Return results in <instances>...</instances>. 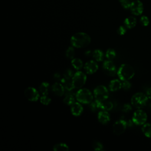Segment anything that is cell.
I'll return each instance as SVG.
<instances>
[{
	"label": "cell",
	"mask_w": 151,
	"mask_h": 151,
	"mask_svg": "<svg viewBox=\"0 0 151 151\" xmlns=\"http://www.w3.org/2000/svg\"><path fill=\"white\" fill-rule=\"evenodd\" d=\"M70 41L73 47L80 48L87 46L91 42V38L87 33L80 32L74 34Z\"/></svg>",
	"instance_id": "1"
},
{
	"label": "cell",
	"mask_w": 151,
	"mask_h": 151,
	"mask_svg": "<svg viewBox=\"0 0 151 151\" xmlns=\"http://www.w3.org/2000/svg\"><path fill=\"white\" fill-rule=\"evenodd\" d=\"M135 74L134 68L128 64H123L117 71V75L122 81L129 80L132 78Z\"/></svg>",
	"instance_id": "2"
},
{
	"label": "cell",
	"mask_w": 151,
	"mask_h": 151,
	"mask_svg": "<svg viewBox=\"0 0 151 151\" xmlns=\"http://www.w3.org/2000/svg\"><path fill=\"white\" fill-rule=\"evenodd\" d=\"M77 100L82 104H90L93 99L91 92L87 88H80L76 94Z\"/></svg>",
	"instance_id": "3"
},
{
	"label": "cell",
	"mask_w": 151,
	"mask_h": 151,
	"mask_svg": "<svg viewBox=\"0 0 151 151\" xmlns=\"http://www.w3.org/2000/svg\"><path fill=\"white\" fill-rule=\"evenodd\" d=\"M148 99L146 94L141 92H138L133 94L132 97L131 104L137 109H141L146 106Z\"/></svg>",
	"instance_id": "4"
},
{
	"label": "cell",
	"mask_w": 151,
	"mask_h": 151,
	"mask_svg": "<svg viewBox=\"0 0 151 151\" xmlns=\"http://www.w3.org/2000/svg\"><path fill=\"white\" fill-rule=\"evenodd\" d=\"M147 116L145 111L140 109L136 110L132 116V122L136 125H143L147 121Z\"/></svg>",
	"instance_id": "5"
},
{
	"label": "cell",
	"mask_w": 151,
	"mask_h": 151,
	"mask_svg": "<svg viewBox=\"0 0 151 151\" xmlns=\"http://www.w3.org/2000/svg\"><path fill=\"white\" fill-rule=\"evenodd\" d=\"M87 80L86 75L82 71H78L74 74L73 83L74 88H81L86 83Z\"/></svg>",
	"instance_id": "6"
},
{
	"label": "cell",
	"mask_w": 151,
	"mask_h": 151,
	"mask_svg": "<svg viewBox=\"0 0 151 151\" xmlns=\"http://www.w3.org/2000/svg\"><path fill=\"white\" fill-rule=\"evenodd\" d=\"M94 96L96 100L99 101L107 100L109 97V91L105 86L103 85H100L97 86L94 88Z\"/></svg>",
	"instance_id": "7"
},
{
	"label": "cell",
	"mask_w": 151,
	"mask_h": 151,
	"mask_svg": "<svg viewBox=\"0 0 151 151\" xmlns=\"http://www.w3.org/2000/svg\"><path fill=\"white\" fill-rule=\"evenodd\" d=\"M127 123L123 119L116 121L113 125V132L116 135H120L124 132L126 129Z\"/></svg>",
	"instance_id": "8"
},
{
	"label": "cell",
	"mask_w": 151,
	"mask_h": 151,
	"mask_svg": "<svg viewBox=\"0 0 151 151\" xmlns=\"http://www.w3.org/2000/svg\"><path fill=\"white\" fill-rule=\"evenodd\" d=\"M103 68L104 73L109 76H114L116 73V67L111 60H106L103 64Z\"/></svg>",
	"instance_id": "9"
},
{
	"label": "cell",
	"mask_w": 151,
	"mask_h": 151,
	"mask_svg": "<svg viewBox=\"0 0 151 151\" xmlns=\"http://www.w3.org/2000/svg\"><path fill=\"white\" fill-rule=\"evenodd\" d=\"M24 96L31 101H36L39 99L40 94L38 91L34 87H29L24 90Z\"/></svg>",
	"instance_id": "10"
},
{
	"label": "cell",
	"mask_w": 151,
	"mask_h": 151,
	"mask_svg": "<svg viewBox=\"0 0 151 151\" xmlns=\"http://www.w3.org/2000/svg\"><path fill=\"white\" fill-rule=\"evenodd\" d=\"M130 10L132 14L134 15H140L143 11V5L140 0H134L132 2Z\"/></svg>",
	"instance_id": "11"
},
{
	"label": "cell",
	"mask_w": 151,
	"mask_h": 151,
	"mask_svg": "<svg viewBox=\"0 0 151 151\" xmlns=\"http://www.w3.org/2000/svg\"><path fill=\"white\" fill-rule=\"evenodd\" d=\"M84 69L86 72L88 74H91L96 73L98 68L99 65L94 60H90L87 61L84 65Z\"/></svg>",
	"instance_id": "12"
},
{
	"label": "cell",
	"mask_w": 151,
	"mask_h": 151,
	"mask_svg": "<svg viewBox=\"0 0 151 151\" xmlns=\"http://www.w3.org/2000/svg\"><path fill=\"white\" fill-rule=\"evenodd\" d=\"M61 82L64 87L65 89L68 91H70L74 88L73 83V77H67L63 76V77L61 80Z\"/></svg>",
	"instance_id": "13"
},
{
	"label": "cell",
	"mask_w": 151,
	"mask_h": 151,
	"mask_svg": "<svg viewBox=\"0 0 151 151\" xmlns=\"http://www.w3.org/2000/svg\"><path fill=\"white\" fill-rule=\"evenodd\" d=\"M83 111V107L80 102H74L71 106V112L73 116H78Z\"/></svg>",
	"instance_id": "14"
},
{
	"label": "cell",
	"mask_w": 151,
	"mask_h": 151,
	"mask_svg": "<svg viewBox=\"0 0 151 151\" xmlns=\"http://www.w3.org/2000/svg\"><path fill=\"white\" fill-rule=\"evenodd\" d=\"M97 118L100 123L103 124H107L110 120V114L108 113L107 111L101 110L99 111L97 115Z\"/></svg>",
	"instance_id": "15"
},
{
	"label": "cell",
	"mask_w": 151,
	"mask_h": 151,
	"mask_svg": "<svg viewBox=\"0 0 151 151\" xmlns=\"http://www.w3.org/2000/svg\"><path fill=\"white\" fill-rule=\"evenodd\" d=\"M52 92L58 96H62L64 94L65 88L61 83H55L52 86Z\"/></svg>",
	"instance_id": "16"
},
{
	"label": "cell",
	"mask_w": 151,
	"mask_h": 151,
	"mask_svg": "<svg viewBox=\"0 0 151 151\" xmlns=\"http://www.w3.org/2000/svg\"><path fill=\"white\" fill-rule=\"evenodd\" d=\"M98 103L99 108L103 110L109 111L111 110L113 107V104L110 101H108L107 100H104L103 101L98 100Z\"/></svg>",
	"instance_id": "17"
},
{
	"label": "cell",
	"mask_w": 151,
	"mask_h": 151,
	"mask_svg": "<svg viewBox=\"0 0 151 151\" xmlns=\"http://www.w3.org/2000/svg\"><path fill=\"white\" fill-rule=\"evenodd\" d=\"M137 24L136 18L134 17L130 16L127 17L124 21V26L129 29H132L134 28Z\"/></svg>",
	"instance_id": "18"
},
{
	"label": "cell",
	"mask_w": 151,
	"mask_h": 151,
	"mask_svg": "<svg viewBox=\"0 0 151 151\" xmlns=\"http://www.w3.org/2000/svg\"><path fill=\"white\" fill-rule=\"evenodd\" d=\"M122 88V83L118 79L112 80L109 83V89L111 91H116Z\"/></svg>",
	"instance_id": "19"
},
{
	"label": "cell",
	"mask_w": 151,
	"mask_h": 151,
	"mask_svg": "<svg viewBox=\"0 0 151 151\" xmlns=\"http://www.w3.org/2000/svg\"><path fill=\"white\" fill-rule=\"evenodd\" d=\"M72 66L77 70H80L82 68L83 66V61L81 59L78 58H74L71 61Z\"/></svg>",
	"instance_id": "20"
},
{
	"label": "cell",
	"mask_w": 151,
	"mask_h": 151,
	"mask_svg": "<svg viewBox=\"0 0 151 151\" xmlns=\"http://www.w3.org/2000/svg\"><path fill=\"white\" fill-rule=\"evenodd\" d=\"M92 56L96 61H101L104 58V54L103 51L99 49H96L93 52Z\"/></svg>",
	"instance_id": "21"
},
{
	"label": "cell",
	"mask_w": 151,
	"mask_h": 151,
	"mask_svg": "<svg viewBox=\"0 0 151 151\" xmlns=\"http://www.w3.org/2000/svg\"><path fill=\"white\" fill-rule=\"evenodd\" d=\"M142 131L145 136L147 137L151 138V124L150 123H145L142 127Z\"/></svg>",
	"instance_id": "22"
},
{
	"label": "cell",
	"mask_w": 151,
	"mask_h": 151,
	"mask_svg": "<svg viewBox=\"0 0 151 151\" xmlns=\"http://www.w3.org/2000/svg\"><path fill=\"white\" fill-rule=\"evenodd\" d=\"M53 150L54 151H68L69 150V147L65 143H59L55 144L53 146Z\"/></svg>",
	"instance_id": "23"
},
{
	"label": "cell",
	"mask_w": 151,
	"mask_h": 151,
	"mask_svg": "<svg viewBox=\"0 0 151 151\" xmlns=\"http://www.w3.org/2000/svg\"><path fill=\"white\" fill-rule=\"evenodd\" d=\"M50 84L47 82H42L40 86V91L42 95H47L48 94Z\"/></svg>",
	"instance_id": "24"
},
{
	"label": "cell",
	"mask_w": 151,
	"mask_h": 151,
	"mask_svg": "<svg viewBox=\"0 0 151 151\" xmlns=\"http://www.w3.org/2000/svg\"><path fill=\"white\" fill-rule=\"evenodd\" d=\"M63 102L68 106H71L75 102V98L73 94H68L63 99Z\"/></svg>",
	"instance_id": "25"
},
{
	"label": "cell",
	"mask_w": 151,
	"mask_h": 151,
	"mask_svg": "<svg viewBox=\"0 0 151 151\" xmlns=\"http://www.w3.org/2000/svg\"><path fill=\"white\" fill-rule=\"evenodd\" d=\"M116 56V52L112 48H109L106 52V57L108 60H112Z\"/></svg>",
	"instance_id": "26"
},
{
	"label": "cell",
	"mask_w": 151,
	"mask_h": 151,
	"mask_svg": "<svg viewBox=\"0 0 151 151\" xmlns=\"http://www.w3.org/2000/svg\"><path fill=\"white\" fill-rule=\"evenodd\" d=\"M75 55V51L73 47H69L65 52V55L66 57L69 59H73L74 58Z\"/></svg>",
	"instance_id": "27"
},
{
	"label": "cell",
	"mask_w": 151,
	"mask_h": 151,
	"mask_svg": "<svg viewBox=\"0 0 151 151\" xmlns=\"http://www.w3.org/2000/svg\"><path fill=\"white\" fill-rule=\"evenodd\" d=\"M51 101V99L47 95H42L40 97V102L44 105H48Z\"/></svg>",
	"instance_id": "28"
},
{
	"label": "cell",
	"mask_w": 151,
	"mask_h": 151,
	"mask_svg": "<svg viewBox=\"0 0 151 151\" xmlns=\"http://www.w3.org/2000/svg\"><path fill=\"white\" fill-rule=\"evenodd\" d=\"M122 6L124 9H129L131 5L132 2L130 0H119Z\"/></svg>",
	"instance_id": "29"
},
{
	"label": "cell",
	"mask_w": 151,
	"mask_h": 151,
	"mask_svg": "<svg viewBox=\"0 0 151 151\" xmlns=\"http://www.w3.org/2000/svg\"><path fill=\"white\" fill-rule=\"evenodd\" d=\"M140 22L143 26L146 27L149 24V19L147 16L143 15L140 18Z\"/></svg>",
	"instance_id": "30"
},
{
	"label": "cell",
	"mask_w": 151,
	"mask_h": 151,
	"mask_svg": "<svg viewBox=\"0 0 151 151\" xmlns=\"http://www.w3.org/2000/svg\"><path fill=\"white\" fill-rule=\"evenodd\" d=\"M92 146L95 150H102L103 145L102 144L98 141H94L92 143Z\"/></svg>",
	"instance_id": "31"
},
{
	"label": "cell",
	"mask_w": 151,
	"mask_h": 151,
	"mask_svg": "<svg viewBox=\"0 0 151 151\" xmlns=\"http://www.w3.org/2000/svg\"><path fill=\"white\" fill-rule=\"evenodd\" d=\"M90 108L92 111H95L99 108V103L98 100H96L94 101H91L90 103Z\"/></svg>",
	"instance_id": "32"
},
{
	"label": "cell",
	"mask_w": 151,
	"mask_h": 151,
	"mask_svg": "<svg viewBox=\"0 0 151 151\" xmlns=\"http://www.w3.org/2000/svg\"><path fill=\"white\" fill-rule=\"evenodd\" d=\"M126 27L123 25H120L117 29V32L120 35H123L126 32Z\"/></svg>",
	"instance_id": "33"
},
{
	"label": "cell",
	"mask_w": 151,
	"mask_h": 151,
	"mask_svg": "<svg viewBox=\"0 0 151 151\" xmlns=\"http://www.w3.org/2000/svg\"><path fill=\"white\" fill-rule=\"evenodd\" d=\"M131 87V83L128 80H124L123 81L122 83V88L124 90H128Z\"/></svg>",
	"instance_id": "34"
},
{
	"label": "cell",
	"mask_w": 151,
	"mask_h": 151,
	"mask_svg": "<svg viewBox=\"0 0 151 151\" xmlns=\"http://www.w3.org/2000/svg\"><path fill=\"white\" fill-rule=\"evenodd\" d=\"M74 76V73L71 70L68 69L66 70L63 74V76L64 77H73Z\"/></svg>",
	"instance_id": "35"
},
{
	"label": "cell",
	"mask_w": 151,
	"mask_h": 151,
	"mask_svg": "<svg viewBox=\"0 0 151 151\" xmlns=\"http://www.w3.org/2000/svg\"><path fill=\"white\" fill-rule=\"evenodd\" d=\"M131 110H132V106H131L129 104L126 103V104H124L123 105L122 110H123L124 112H129V111H130Z\"/></svg>",
	"instance_id": "36"
},
{
	"label": "cell",
	"mask_w": 151,
	"mask_h": 151,
	"mask_svg": "<svg viewBox=\"0 0 151 151\" xmlns=\"http://www.w3.org/2000/svg\"><path fill=\"white\" fill-rule=\"evenodd\" d=\"M146 94L148 97V99L151 100V87H149V88H147V90H146Z\"/></svg>",
	"instance_id": "37"
},
{
	"label": "cell",
	"mask_w": 151,
	"mask_h": 151,
	"mask_svg": "<svg viewBox=\"0 0 151 151\" xmlns=\"http://www.w3.org/2000/svg\"><path fill=\"white\" fill-rule=\"evenodd\" d=\"M54 77L55 79L58 80V79H59V78H60V74H59L58 73H55V74H54Z\"/></svg>",
	"instance_id": "38"
}]
</instances>
